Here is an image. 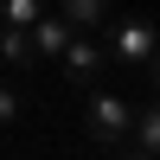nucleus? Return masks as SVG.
Returning a JSON list of instances; mask_svg holds the SVG:
<instances>
[{
    "mask_svg": "<svg viewBox=\"0 0 160 160\" xmlns=\"http://www.w3.org/2000/svg\"><path fill=\"white\" fill-rule=\"evenodd\" d=\"M148 77H154V90H160V45L148 51Z\"/></svg>",
    "mask_w": 160,
    "mask_h": 160,
    "instance_id": "nucleus-10",
    "label": "nucleus"
},
{
    "mask_svg": "<svg viewBox=\"0 0 160 160\" xmlns=\"http://www.w3.org/2000/svg\"><path fill=\"white\" fill-rule=\"evenodd\" d=\"M58 13H64L71 26H96V19L115 13V0H58Z\"/></svg>",
    "mask_w": 160,
    "mask_h": 160,
    "instance_id": "nucleus-7",
    "label": "nucleus"
},
{
    "mask_svg": "<svg viewBox=\"0 0 160 160\" xmlns=\"http://www.w3.org/2000/svg\"><path fill=\"white\" fill-rule=\"evenodd\" d=\"M58 64H64V77H71V90H83V83H102L109 51H102L96 38H71V45L58 51Z\"/></svg>",
    "mask_w": 160,
    "mask_h": 160,
    "instance_id": "nucleus-3",
    "label": "nucleus"
},
{
    "mask_svg": "<svg viewBox=\"0 0 160 160\" xmlns=\"http://www.w3.org/2000/svg\"><path fill=\"white\" fill-rule=\"evenodd\" d=\"M13 115H19V90H13V83H0V128H7Z\"/></svg>",
    "mask_w": 160,
    "mask_h": 160,
    "instance_id": "nucleus-9",
    "label": "nucleus"
},
{
    "mask_svg": "<svg viewBox=\"0 0 160 160\" xmlns=\"http://www.w3.org/2000/svg\"><path fill=\"white\" fill-rule=\"evenodd\" d=\"M45 13V0H0V26H32Z\"/></svg>",
    "mask_w": 160,
    "mask_h": 160,
    "instance_id": "nucleus-8",
    "label": "nucleus"
},
{
    "mask_svg": "<svg viewBox=\"0 0 160 160\" xmlns=\"http://www.w3.org/2000/svg\"><path fill=\"white\" fill-rule=\"evenodd\" d=\"M128 122H135V109H128L115 90H102V83H83V128H90V141H96L102 154H115V141L128 135Z\"/></svg>",
    "mask_w": 160,
    "mask_h": 160,
    "instance_id": "nucleus-1",
    "label": "nucleus"
},
{
    "mask_svg": "<svg viewBox=\"0 0 160 160\" xmlns=\"http://www.w3.org/2000/svg\"><path fill=\"white\" fill-rule=\"evenodd\" d=\"M71 32H77V26L64 19V13H38V19L26 26V38H32V58H58V51L71 45Z\"/></svg>",
    "mask_w": 160,
    "mask_h": 160,
    "instance_id": "nucleus-5",
    "label": "nucleus"
},
{
    "mask_svg": "<svg viewBox=\"0 0 160 160\" xmlns=\"http://www.w3.org/2000/svg\"><path fill=\"white\" fill-rule=\"evenodd\" d=\"M115 154H128V160H160V102L135 109V122H128V135L115 141Z\"/></svg>",
    "mask_w": 160,
    "mask_h": 160,
    "instance_id": "nucleus-4",
    "label": "nucleus"
},
{
    "mask_svg": "<svg viewBox=\"0 0 160 160\" xmlns=\"http://www.w3.org/2000/svg\"><path fill=\"white\" fill-rule=\"evenodd\" d=\"M0 64H13V71L32 64V38H26V26H0Z\"/></svg>",
    "mask_w": 160,
    "mask_h": 160,
    "instance_id": "nucleus-6",
    "label": "nucleus"
},
{
    "mask_svg": "<svg viewBox=\"0 0 160 160\" xmlns=\"http://www.w3.org/2000/svg\"><path fill=\"white\" fill-rule=\"evenodd\" d=\"M154 45H160V32H154L148 13H109V38H102L109 64H148Z\"/></svg>",
    "mask_w": 160,
    "mask_h": 160,
    "instance_id": "nucleus-2",
    "label": "nucleus"
}]
</instances>
